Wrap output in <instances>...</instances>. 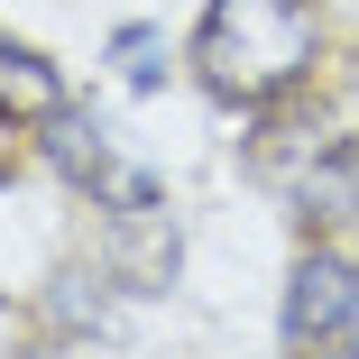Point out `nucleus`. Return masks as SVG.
<instances>
[{
    "label": "nucleus",
    "mask_w": 359,
    "mask_h": 359,
    "mask_svg": "<svg viewBox=\"0 0 359 359\" xmlns=\"http://www.w3.org/2000/svg\"><path fill=\"white\" fill-rule=\"evenodd\" d=\"M350 304H359V267H350L341 249H304V258H295V285H285V350L341 341Z\"/></svg>",
    "instance_id": "2"
},
{
    "label": "nucleus",
    "mask_w": 359,
    "mask_h": 359,
    "mask_svg": "<svg viewBox=\"0 0 359 359\" xmlns=\"http://www.w3.org/2000/svg\"><path fill=\"white\" fill-rule=\"evenodd\" d=\"M304 359H359V350H341V341H323V350H304Z\"/></svg>",
    "instance_id": "9"
},
{
    "label": "nucleus",
    "mask_w": 359,
    "mask_h": 359,
    "mask_svg": "<svg viewBox=\"0 0 359 359\" xmlns=\"http://www.w3.org/2000/svg\"><path fill=\"white\" fill-rule=\"evenodd\" d=\"M111 276L129 285V295H166V285H175V222H166V203H157V212H120Z\"/></svg>",
    "instance_id": "4"
},
{
    "label": "nucleus",
    "mask_w": 359,
    "mask_h": 359,
    "mask_svg": "<svg viewBox=\"0 0 359 359\" xmlns=\"http://www.w3.org/2000/svg\"><path fill=\"white\" fill-rule=\"evenodd\" d=\"M285 203L304 222H359V138H313V157L285 166Z\"/></svg>",
    "instance_id": "3"
},
{
    "label": "nucleus",
    "mask_w": 359,
    "mask_h": 359,
    "mask_svg": "<svg viewBox=\"0 0 359 359\" xmlns=\"http://www.w3.org/2000/svg\"><path fill=\"white\" fill-rule=\"evenodd\" d=\"M313 46H323L313 0H212L194 28V74L231 111H276L304 93Z\"/></svg>",
    "instance_id": "1"
},
{
    "label": "nucleus",
    "mask_w": 359,
    "mask_h": 359,
    "mask_svg": "<svg viewBox=\"0 0 359 359\" xmlns=\"http://www.w3.org/2000/svg\"><path fill=\"white\" fill-rule=\"evenodd\" d=\"M37 148H46V166H55L65 184H83V194H93V184H102V175L120 166V157L102 148V129H93L83 111H55V120H46V138H37Z\"/></svg>",
    "instance_id": "6"
},
{
    "label": "nucleus",
    "mask_w": 359,
    "mask_h": 359,
    "mask_svg": "<svg viewBox=\"0 0 359 359\" xmlns=\"http://www.w3.org/2000/svg\"><path fill=\"white\" fill-rule=\"evenodd\" d=\"M37 359H83V350H37Z\"/></svg>",
    "instance_id": "10"
},
{
    "label": "nucleus",
    "mask_w": 359,
    "mask_h": 359,
    "mask_svg": "<svg viewBox=\"0 0 359 359\" xmlns=\"http://www.w3.org/2000/svg\"><path fill=\"white\" fill-rule=\"evenodd\" d=\"M55 111H65V74H55L37 46L0 37V120H10V129H46Z\"/></svg>",
    "instance_id": "5"
},
{
    "label": "nucleus",
    "mask_w": 359,
    "mask_h": 359,
    "mask_svg": "<svg viewBox=\"0 0 359 359\" xmlns=\"http://www.w3.org/2000/svg\"><path fill=\"white\" fill-rule=\"evenodd\" d=\"M341 350H359V304H350V323H341Z\"/></svg>",
    "instance_id": "8"
},
{
    "label": "nucleus",
    "mask_w": 359,
    "mask_h": 359,
    "mask_svg": "<svg viewBox=\"0 0 359 359\" xmlns=\"http://www.w3.org/2000/svg\"><path fill=\"white\" fill-rule=\"evenodd\" d=\"M111 74H120L129 93H157V83H166V37H157V28H120V37H111Z\"/></svg>",
    "instance_id": "7"
}]
</instances>
